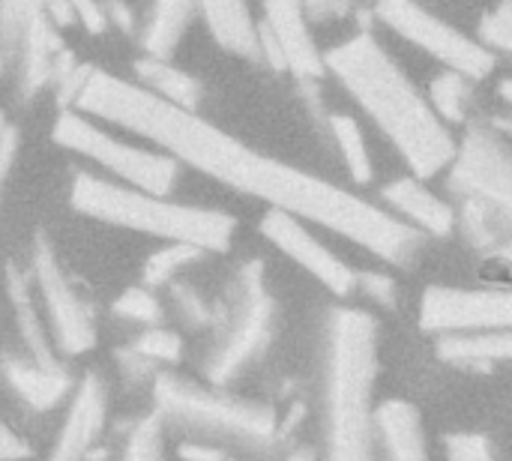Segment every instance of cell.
Listing matches in <instances>:
<instances>
[{"label": "cell", "instance_id": "cell-40", "mask_svg": "<svg viewBox=\"0 0 512 461\" xmlns=\"http://www.w3.org/2000/svg\"><path fill=\"white\" fill-rule=\"evenodd\" d=\"M102 12H105L108 27H117L120 33H132L138 27V18L126 0H102Z\"/></svg>", "mask_w": 512, "mask_h": 461}, {"label": "cell", "instance_id": "cell-39", "mask_svg": "<svg viewBox=\"0 0 512 461\" xmlns=\"http://www.w3.org/2000/svg\"><path fill=\"white\" fill-rule=\"evenodd\" d=\"M30 459V444L0 417V461Z\"/></svg>", "mask_w": 512, "mask_h": 461}, {"label": "cell", "instance_id": "cell-12", "mask_svg": "<svg viewBox=\"0 0 512 461\" xmlns=\"http://www.w3.org/2000/svg\"><path fill=\"white\" fill-rule=\"evenodd\" d=\"M258 63L276 72H291L303 90H318L327 75L324 51L315 42L312 18L300 0H264V18L258 21Z\"/></svg>", "mask_w": 512, "mask_h": 461}, {"label": "cell", "instance_id": "cell-23", "mask_svg": "<svg viewBox=\"0 0 512 461\" xmlns=\"http://www.w3.org/2000/svg\"><path fill=\"white\" fill-rule=\"evenodd\" d=\"M438 360L462 369H483L504 363L512 354L510 330H480V333H453L435 339Z\"/></svg>", "mask_w": 512, "mask_h": 461}, {"label": "cell", "instance_id": "cell-24", "mask_svg": "<svg viewBox=\"0 0 512 461\" xmlns=\"http://www.w3.org/2000/svg\"><path fill=\"white\" fill-rule=\"evenodd\" d=\"M135 84H141L147 93H153L156 99L177 105L183 111H198L204 90L201 81H195L189 72L177 69L171 60H153V57H141L135 63Z\"/></svg>", "mask_w": 512, "mask_h": 461}, {"label": "cell", "instance_id": "cell-30", "mask_svg": "<svg viewBox=\"0 0 512 461\" xmlns=\"http://www.w3.org/2000/svg\"><path fill=\"white\" fill-rule=\"evenodd\" d=\"M120 461H168L165 450V429L156 414L138 420L123 444V459Z\"/></svg>", "mask_w": 512, "mask_h": 461}, {"label": "cell", "instance_id": "cell-13", "mask_svg": "<svg viewBox=\"0 0 512 461\" xmlns=\"http://www.w3.org/2000/svg\"><path fill=\"white\" fill-rule=\"evenodd\" d=\"M512 297L507 288L429 285L420 300V330L429 336L510 330Z\"/></svg>", "mask_w": 512, "mask_h": 461}, {"label": "cell", "instance_id": "cell-15", "mask_svg": "<svg viewBox=\"0 0 512 461\" xmlns=\"http://www.w3.org/2000/svg\"><path fill=\"white\" fill-rule=\"evenodd\" d=\"M108 423V387L99 372H87L69 393L63 426L54 438L48 461H96L99 438Z\"/></svg>", "mask_w": 512, "mask_h": 461}, {"label": "cell", "instance_id": "cell-41", "mask_svg": "<svg viewBox=\"0 0 512 461\" xmlns=\"http://www.w3.org/2000/svg\"><path fill=\"white\" fill-rule=\"evenodd\" d=\"M180 461H228V453L222 447H210V444H198V441H186L177 450Z\"/></svg>", "mask_w": 512, "mask_h": 461}, {"label": "cell", "instance_id": "cell-1", "mask_svg": "<svg viewBox=\"0 0 512 461\" xmlns=\"http://www.w3.org/2000/svg\"><path fill=\"white\" fill-rule=\"evenodd\" d=\"M75 111L147 138L180 165L216 183L264 201L273 210L321 225L390 267H411L423 252V234L399 222L381 204L342 189L312 171L273 159L216 123L147 93L141 84L114 72L93 69L75 99Z\"/></svg>", "mask_w": 512, "mask_h": 461}, {"label": "cell", "instance_id": "cell-21", "mask_svg": "<svg viewBox=\"0 0 512 461\" xmlns=\"http://www.w3.org/2000/svg\"><path fill=\"white\" fill-rule=\"evenodd\" d=\"M198 12L222 51L258 63V21L249 0H198Z\"/></svg>", "mask_w": 512, "mask_h": 461}, {"label": "cell", "instance_id": "cell-14", "mask_svg": "<svg viewBox=\"0 0 512 461\" xmlns=\"http://www.w3.org/2000/svg\"><path fill=\"white\" fill-rule=\"evenodd\" d=\"M261 234L270 240L282 255H288L297 267H303L315 282H321L333 297H351L357 285V270L345 264L327 243H321L303 219L282 213V210H267L261 216Z\"/></svg>", "mask_w": 512, "mask_h": 461}, {"label": "cell", "instance_id": "cell-28", "mask_svg": "<svg viewBox=\"0 0 512 461\" xmlns=\"http://www.w3.org/2000/svg\"><path fill=\"white\" fill-rule=\"evenodd\" d=\"M111 315L120 318L123 324H135V327L144 330V327L162 324L165 309H162V303H159V297H156L153 288H147V285H132V288H126V291L111 303Z\"/></svg>", "mask_w": 512, "mask_h": 461}, {"label": "cell", "instance_id": "cell-31", "mask_svg": "<svg viewBox=\"0 0 512 461\" xmlns=\"http://www.w3.org/2000/svg\"><path fill=\"white\" fill-rule=\"evenodd\" d=\"M168 294H171V300H174L177 318H180L189 330H210V327H213L216 303H210L195 285L177 282V285H168Z\"/></svg>", "mask_w": 512, "mask_h": 461}, {"label": "cell", "instance_id": "cell-8", "mask_svg": "<svg viewBox=\"0 0 512 461\" xmlns=\"http://www.w3.org/2000/svg\"><path fill=\"white\" fill-rule=\"evenodd\" d=\"M30 282L54 342L57 357H78L96 348V309L90 297L81 291L75 276L60 264L54 246L45 234H36L30 252Z\"/></svg>", "mask_w": 512, "mask_h": 461}, {"label": "cell", "instance_id": "cell-35", "mask_svg": "<svg viewBox=\"0 0 512 461\" xmlns=\"http://www.w3.org/2000/svg\"><path fill=\"white\" fill-rule=\"evenodd\" d=\"M117 366H120V372H123V378L129 381V384H141V381H153V375H156V366L147 360V357H141V354H135L129 345L126 348H117Z\"/></svg>", "mask_w": 512, "mask_h": 461}, {"label": "cell", "instance_id": "cell-29", "mask_svg": "<svg viewBox=\"0 0 512 461\" xmlns=\"http://www.w3.org/2000/svg\"><path fill=\"white\" fill-rule=\"evenodd\" d=\"M129 348L141 357H147L153 366H168V363H177L183 357V336L165 324H156V327H144L132 342Z\"/></svg>", "mask_w": 512, "mask_h": 461}, {"label": "cell", "instance_id": "cell-43", "mask_svg": "<svg viewBox=\"0 0 512 461\" xmlns=\"http://www.w3.org/2000/svg\"><path fill=\"white\" fill-rule=\"evenodd\" d=\"M3 72H6V57L0 54V78H3Z\"/></svg>", "mask_w": 512, "mask_h": 461}, {"label": "cell", "instance_id": "cell-7", "mask_svg": "<svg viewBox=\"0 0 512 461\" xmlns=\"http://www.w3.org/2000/svg\"><path fill=\"white\" fill-rule=\"evenodd\" d=\"M51 135L63 150L105 168L123 186H135V189H144L153 195H171V189L177 186L180 162L174 156L132 144L126 138H117L99 120H93L75 108L57 114Z\"/></svg>", "mask_w": 512, "mask_h": 461}, {"label": "cell", "instance_id": "cell-25", "mask_svg": "<svg viewBox=\"0 0 512 461\" xmlns=\"http://www.w3.org/2000/svg\"><path fill=\"white\" fill-rule=\"evenodd\" d=\"M327 123V132L345 162V171L348 177L357 183V186H366L375 180V165H372V156H369V144H366V135H363V126L357 123V117L351 114H342V111H330L324 117Z\"/></svg>", "mask_w": 512, "mask_h": 461}, {"label": "cell", "instance_id": "cell-38", "mask_svg": "<svg viewBox=\"0 0 512 461\" xmlns=\"http://www.w3.org/2000/svg\"><path fill=\"white\" fill-rule=\"evenodd\" d=\"M300 3L312 21H330V18H342L354 12L363 0H300Z\"/></svg>", "mask_w": 512, "mask_h": 461}, {"label": "cell", "instance_id": "cell-42", "mask_svg": "<svg viewBox=\"0 0 512 461\" xmlns=\"http://www.w3.org/2000/svg\"><path fill=\"white\" fill-rule=\"evenodd\" d=\"M276 461H318V450L315 447H291L285 456H279Z\"/></svg>", "mask_w": 512, "mask_h": 461}, {"label": "cell", "instance_id": "cell-9", "mask_svg": "<svg viewBox=\"0 0 512 461\" xmlns=\"http://www.w3.org/2000/svg\"><path fill=\"white\" fill-rule=\"evenodd\" d=\"M375 18L408 45L426 51L444 69L462 72L471 81L489 78L498 63V57L474 36L435 15L420 0H375Z\"/></svg>", "mask_w": 512, "mask_h": 461}, {"label": "cell", "instance_id": "cell-22", "mask_svg": "<svg viewBox=\"0 0 512 461\" xmlns=\"http://www.w3.org/2000/svg\"><path fill=\"white\" fill-rule=\"evenodd\" d=\"M198 15V0H150L141 24V51L153 60H171Z\"/></svg>", "mask_w": 512, "mask_h": 461}, {"label": "cell", "instance_id": "cell-2", "mask_svg": "<svg viewBox=\"0 0 512 461\" xmlns=\"http://www.w3.org/2000/svg\"><path fill=\"white\" fill-rule=\"evenodd\" d=\"M324 69L393 144L411 177L432 180L444 174L456 147L453 129L432 111L426 93L375 33H354L324 51Z\"/></svg>", "mask_w": 512, "mask_h": 461}, {"label": "cell", "instance_id": "cell-32", "mask_svg": "<svg viewBox=\"0 0 512 461\" xmlns=\"http://www.w3.org/2000/svg\"><path fill=\"white\" fill-rule=\"evenodd\" d=\"M477 42L498 54H507L512 48V0H498L495 9H489L480 18V30H477Z\"/></svg>", "mask_w": 512, "mask_h": 461}, {"label": "cell", "instance_id": "cell-10", "mask_svg": "<svg viewBox=\"0 0 512 461\" xmlns=\"http://www.w3.org/2000/svg\"><path fill=\"white\" fill-rule=\"evenodd\" d=\"M60 51L57 24L42 9V0H0V54L15 63L24 102L51 87Z\"/></svg>", "mask_w": 512, "mask_h": 461}, {"label": "cell", "instance_id": "cell-5", "mask_svg": "<svg viewBox=\"0 0 512 461\" xmlns=\"http://www.w3.org/2000/svg\"><path fill=\"white\" fill-rule=\"evenodd\" d=\"M69 204L87 219L147 234L162 243H186L201 252H228L237 234V219L225 210L171 201L168 195L123 186L84 168L72 171Z\"/></svg>", "mask_w": 512, "mask_h": 461}, {"label": "cell", "instance_id": "cell-44", "mask_svg": "<svg viewBox=\"0 0 512 461\" xmlns=\"http://www.w3.org/2000/svg\"><path fill=\"white\" fill-rule=\"evenodd\" d=\"M228 461H231V459H228Z\"/></svg>", "mask_w": 512, "mask_h": 461}, {"label": "cell", "instance_id": "cell-33", "mask_svg": "<svg viewBox=\"0 0 512 461\" xmlns=\"http://www.w3.org/2000/svg\"><path fill=\"white\" fill-rule=\"evenodd\" d=\"M444 456L447 461H498L492 441L477 432L444 435Z\"/></svg>", "mask_w": 512, "mask_h": 461}, {"label": "cell", "instance_id": "cell-11", "mask_svg": "<svg viewBox=\"0 0 512 461\" xmlns=\"http://www.w3.org/2000/svg\"><path fill=\"white\" fill-rule=\"evenodd\" d=\"M447 189L459 198H483L512 207V150L507 135L495 123L468 120L453 147Z\"/></svg>", "mask_w": 512, "mask_h": 461}, {"label": "cell", "instance_id": "cell-18", "mask_svg": "<svg viewBox=\"0 0 512 461\" xmlns=\"http://www.w3.org/2000/svg\"><path fill=\"white\" fill-rule=\"evenodd\" d=\"M378 461H432L423 414L405 399H387L375 411Z\"/></svg>", "mask_w": 512, "mask_h": 461}, {"label": "cell", "instance_id": "cell-17", "mask_svg": "<svg viewBox=\"0 0 512 461\" xmlns=\"http://www.w3.org/2000/svg\"><path fill=\"white\" fill-rule=\"evenodd\" d=\"M381 207L423 237L453 234V204L417 177H396L381 189Z\"/></svg>", "mask_w": 512, "mask_h": 461}, {"label": "cell", "instance_id": "cell-36", "mask_svg": "<svg viewBox=\"0 0 512 461\" xmlns=\"http://www.w3.org/2000/svg\"><path fill=\"white\" fill-rule=\"evenodd\" d=\"M66 3H69V9H72L75 21H78L87 33L99 36V33H105V30H108L105 12H102V0H66Z\"/></svg>", "mask_w": 512, "mask_h": 461}, {"label": "cell", "instance_id": "cell-26", "mask_svg": "<svg viewBox=\"0 0 512 461\" xmlns=\"http://www.w3.org/2000/svg\"><path fill=\"white\" fill-rule=\"evenodd\" d=\"M474 84L477 81H471L468 75L444 69L432 78L426 99L447 126H465L474 111Z\"/></svg>", "mask_w": 512, "mask_h": 461}, {"label": "cell", "instance_id": "cell-6", "mask_svg": "<svg viewBox=\"0 0 512 461\" xmlns=\"http://www.w3.org/2000/svg\"><path fill=\"white\" fill-rule=\"evenodd\" d=\"M213 345L204 357V381L228 387L252 369L276 336V300L264 282V264L246 261L228 282L222 303H216Z\"/></svg>", "mask_w": 512, "mask_h": 461}, {"label": "cell", "instance_id": "cell-19", "mask_svg": "<svg viewBox=\"0 0 512 461\" xmlns=\"http://www.w3.org/2000/svg\"><path fill=\"white\" fill-rule=\"evenodd\" d=\"M6 294H9V303H12V312H15V327H18L24 354L39 366H51V369L63 366V360L57 357L54 342L48 336V327H45V318H42L30 273L21 270L18 264L6 267Z\"/></svg>", "mask_w": 512, "mask_h": 461}, {"label": "cell", "instance_id": "cell-16", "mask_svg": "<svg viewBox=\"0 0 512 461\" xmlns=\"http://www.w3.org/2000/svg\"><path fill=\"white\" fill-rule=\"evenodd\" d=\"M0 378L9 393L33 414H48L60 402L69 399L75 381L72 372L63 366H39L24 351H3L0 354Z\"/></svg>", "mask_w": 512, "mask_h": 461}, {"label": "cell", "instance_id": "cell-4", "mask_svg": "<svg viewBox=\"0 0 512 461\" xmlns=\"http://www.w3.org/2000/svg\"><path fill=\"white\" fill-rule=\"evenodd\" d=\"M153 414L165 432L174 429L189 441L210 447L270 456L288 444L273 405L228 393L225 387H213L207 381H192L177 372L153 375Z\"/></svg>", "mask_w": 512, "mask_h": 461}, {"label": "cell", "instance_id": "cell-20", "mask_svg": "<svg viewBox=\"0 0 512 461\" xmlns=\"http://www.w3.org/2000/svg\"><path fill=\"white\" fill-rule=\"evenodd\" d=\"M480 255H507L512 234V207L483 198H459L453 207V234Z\"/></svg>", "mask_w": 512, "mask_h": 461}, {"label": "cell", "instance_id": "cell-37", "mask_svg": "<svg viewBox=\"0 0 512 461\" xmlns=\"http://www.w3.org/2000/svg\"><path fill=\"white\" fill-rule=\"evenodd\" d=\"M18 147H21V138H18V129L6 120V114L0 111V192H3V183L15 165V156H18Z\"/></svg>", "mask_w": 512, "mask_h": 461}, {"label": "cell", "instance_id": "cell-34", "mask_svg": "<svg viewBox=\"0 0 512 461\" xmlns=\"http://www.w3.org/2000/svg\"><path fill=\"white\" fill-rule=\"evenodd\" d=\"M354 291H363L372 303H378L384 309H399V288H396V279L390 273L363 270V273H357Z\"/></svg>", "mask_w": 512, "mask_h": 461}, {"label": "cell", "instance_id": "cell-27", "mask_svg": "<svg viewBox=\"0 0 512 461\" xmlns=\"http://www.w3.org/2000/svg\"><path fill=\"white\" fill-rule=\"evenodd\" d=\"M207 252L195 249V246H186V243H165L162 249H156L147 261H144V270H141V279L147 288H165L171 285V279H177V273H183L189 264L201 261Z\"/></svg>", "mask_w": 512, "mask_h": 461}, {"label": "cell", "instance_id": "cell-3", "mask_svg": "<svg viewBox=\"0 0 512 461\" xmlns=\"http://www.w3.org/2000/svg\"><path fill=\"white\" fill-rule=\"evenodd\" d=\"M378 318L360 306L327 315L324 351V441L327 461H378L375 384Z\"/></svg>", "mask_w": 512, "mask_h": 461}]
</instances>
